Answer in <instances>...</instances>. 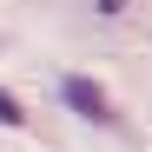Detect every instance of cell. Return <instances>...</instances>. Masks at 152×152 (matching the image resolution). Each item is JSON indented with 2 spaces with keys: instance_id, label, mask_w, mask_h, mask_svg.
I'll return each mask as SVG.
<instances>
[{
  "instance_id": "1",
  "label": "cell",
  "mask_w": 152,
  "mask_h": 152,
  "mask_svg": "<svg viewBox=\"0 0 152 152\" xmlns=\"http://www.w3.org/2000/svg\"><path fill=\"white\" fill-rule=\"evenodd\" d=\"M60 99H66L80 119L113 126V99H106V86H99V80H86V73H66V80H60Z\"/></svg>"
},
{
  "instance_id": "2",
  "label": "cell",
  "mask_w": 152,
  "mask_h": 152,
  "mask_svg": "<svg viewBox=\"0 0 152 152\" xmlns=\"http://www.w3.org/2000/svg\"><path fill=\"white\" fill-rule=\"evenodd\" d=\"M0 126H27V113H20V99L0 86Z\"/></svg>"
}]
</instances>
